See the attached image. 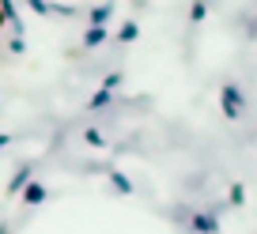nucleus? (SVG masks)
Instances as JSON below:
<instances>
[{
	"mask_svg": "<svg viewBox=\"0 0 257 234\" xmlns=\"http://www.w3.org/2000/svg\"><path fill=\"white\" fill-rule=\"evenodd\" d=\"M27 200H31V204H38V200H42V185H31V193H27Z\"/></svg>",
	"mask_w": 257,
	"mask_h": 234,
	"instance_id": "f03ea898",
	"label": "nucleus"
},
{
	"mask_svg": "<svg viewBox=\"0 0 257 234\" xmlns=\"http://www.w3.org/2000/svg\"><path fill=\"white\" fill-rule=\"evenodd\" d=\"M238 102H242V98H238V87H227V91H223V106H227V113H231V117L238 113Z\"/></svg>",
	"mask_w": 257,
	"mask_h": 234,
	"instance_id": "f257e3e1",
	"label": "nucleus"
},
{
	"mask_svg": "<svg viewBox=\"0 0 257 234\" xmlns=\"http://www.w3.org/2000/svg\"><path fill=\"white\" fill-rule=\"evenodd\" d=\"M197 226H201V230H216V223H212L208 215H201V219H197Z\"/></svg>",
	"mask_w": 257,
	"mask_h": 234,
	"instance_id": "7ed1b4c3",
	"label": "nucleus"
}]
</instances>
